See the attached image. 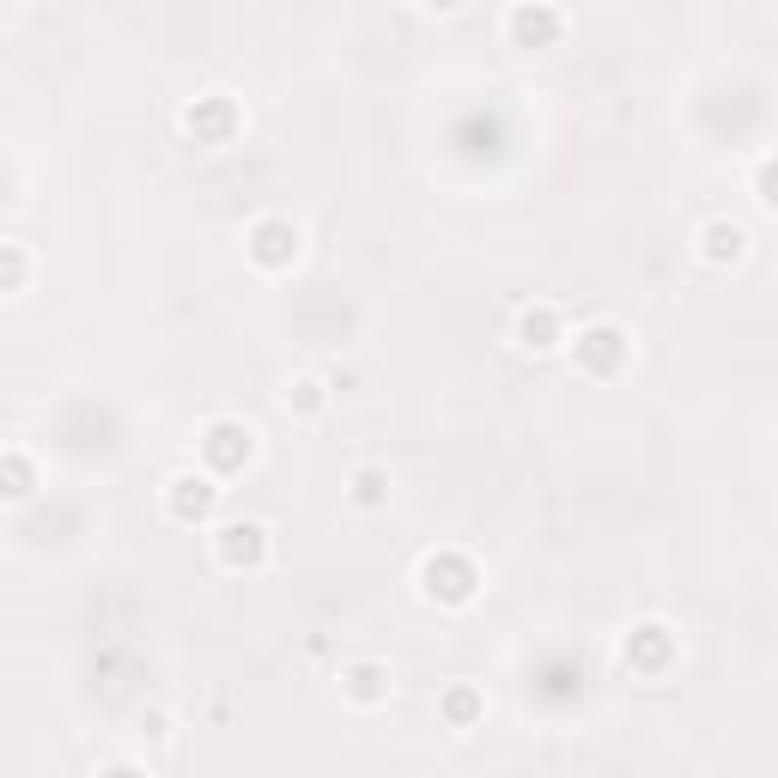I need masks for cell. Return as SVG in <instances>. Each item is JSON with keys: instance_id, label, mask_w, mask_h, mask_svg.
I'll list each match as a JSON object with an SVG mask.
<instances>
[{"instance_id": "8", "label": "cell", "mask_w": 778, "mask_h": 778, "mask_svg": "<svg viewBox=\"0 0 778 778\" xmlns=\"http://www.w3.org/2000/svg\"><path fill=\"white\" fill-rule=\"evenodd\" d=\"M171 487H177V511H183V517H189V511L201 517V511L213 505V487H207V481H189V475H183V481H171Z\"/></svg>"}, {"instance_id": "7", "label": "cell", "mask_w": 778, "mask_h": 778, "mask_svg": "<svg viewBox=\"0 0 778 778\" xmlns=\"http://www.w3.org/2000/svg\"><path fill=\"white\" fill-rule=\"evenodd\" d=\"M517 341L523 347H554V310H529L517 323Z\"/></svg>"}, {"instance_id": "1", "label": "cell", "mask_w": 778, "mask_h": 778, "mask_svg": "<svg viewBox=\"0 0 778 778\" xmlns=\"http://www.w3.org/2000/svg\"><path fill=\"white\" fill-rule=\"evenodd\" d=\"M250 256H256V262H268V268L292 262V256H298V231H292L286 219H262V225L250 231Z\"/></svg>"}, {"instance_id": "5", "label": "cell", "mask_w": 778, "mask_h": 778, "mask_svg": "<svg viewBox=\"0 0 778 778\" xmlns=\"http://www.w3.org/2000/svg\"><path fill=\"white\" fill-rule=\"evenodd\" d=\"M347 693L359 699V706H371V699L383 693V669H377V663H353V669H347Z\"/></svg>"}, {"instance_id": "11", "label": "cell", "mask_w": 778, "mask_h": 778, "mask_svg": "<svg viewBox=\"0 0 778 778\" xmlns=\"http://www.w3.org/2000/svg\"><path fill=\"white\" fill-rule=\"evenodd\" d=\"M438 7H450V0H438Z\"/></svg>"}, {"instance_id": "9", "label": "cell", "mask_w": 778, "mask_h": 778, "mask_svg": "<svg viewBox=\"0 0 778 778\" xmlns=\"http://www.w3.org/2000/svg\"><path fill=\"white\" fill-rule=\"evenodd\" d=\"M353 487H359V505H377V499H383V493H377V487H383V481H377V475H371V469H365V475H359V481H353Z\"/></svg>"}, {"instance_id": "6", "label": "cell", "mask_w": 778, "mask_h": 778, "mask_svg": "<svg viewBox=\"0 0 778 778\" xmlns=\"http://www.w3.org/2000/svg\"><path fill=\"white\" fill-rule=\"evenodd\" d=\"M584 359H596V365L620 359V329H590V335H584V347H578V365H584Z\"/></svg>"}, {"instance_id": "3", "label": "cell", "mask_w": 778, "mask_h": 778, "mask_svg": "<svg viewBox=\"0 0 778 778\" xmlns=\"http://www.w3.org/2000/svg\"><path fill=\"white\" fill-rule=\"evenodd\" d=\"M511 31H517L523 43H548V37L560 31V19H554V13H535V7H517V13H511Z\"/></svg>"}, {"instance_id": "2", "label": "cell", "mask_w": 778, "mask_h": 778, "mask_svg": "<svg viewBox=\"0 0 778 778\" xmlns=\"http://www.w3.org/2000/svg\"><path fill=\"white\" fill-rule=\"evenodd\" d=\"M219 554L238 566V560H262V523H231L225 541H219Z\"/></svg>"}, {"instance_id": "10", "label": "cell", "mask_w": 778, "mask_h": 778, "mask_svg": "<svg viewBox=\"0 0 778 778\" xmlns=\"http://www.w3.org/2000/svg\"><path fill=\"white\" fill-rule=\"evenodd\" d=\"M0 280H19V256L13 250H0Z\"/></svg>"}, {"instance_id": "4", "label": "cell", "mask_w": 778, "mask_h": 778, "mask_svg": "<svg viewBox=\"0 0 778 778\" xmlns=\"http://www.w3.org/2000/svg\"><path fill=\"white\" fill-rule=\"evenodd\" d=\"M207 450H213L219 462H238V456H250V432H238V426H213V432H207Z\"/></svg>"}]
</instances>
